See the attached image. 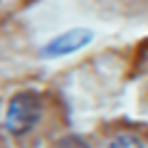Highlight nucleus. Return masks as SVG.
Returning a JSON list of instances; mask_svg holds the SVG:
<instances>
[{"label":"nucleus","mask_w":148,"mask_h":148,"mask_svg":"<svg viewBox=\"0 0 148 148\" xmlns=\"http://www.w3.org/2000/svg\"><path fill=\"white\" fill-rule=\"evenodd\" d=\"M42 114V104H40V96L32 94V91H22V94L12 96L10 104L5 111V128L12 136H20L27 133L32 126L37 123Z\"/></svg>","instance_id":"f257e3e1"},{"label":"nucleus","mask_w":148,"mask_h":148,"mask_svg":"<svg viewBox=\"0 0 148 148\" xmlns=\"http://www.w3.org/2000/svg\"><path fill=\"white\" fill-rule=\"evenodd\" d=\"M91 30H82V27H74V30H67L62 32L59 37L49 40L47 45L42 47V57L45 59H54V57H64V54H72L77 52L79 47L91 42Z\"/></svg>","instance_id":"f03ea898"},{"label":"nucleus","mask_w":148,"mask_h":148,"mask_svg":"<svg viewBox=\"0 0 148 148\" xmlns=\"http://www.w3.org/2000/svg\"><path fill=\"white\" fill-rule=\"evenodd\" d=\"M106 148H143V143L136 136H131V133H119V136H114L109 141Z\"/></svg>","instance_id":"7ed1b4c3"}]
</instances>
